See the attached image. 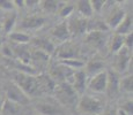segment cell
Wrapping results in <instances>:
<instances>
[{
    "instance_id": "23",
    "label": "cell",
    "mask_w": 133,
    "mask_h": 115,
    "mask_svg": "<svg viewBox=\"0 0 133 115\" xmlns=\"http://www.w3.org/2000/svg\"><path fill=\"white\" fill-rule=\"evenodd\" d=\"M15 23H16V14L15 13H9L1 23V30L6 34H11L13 28L15 27Z\"/></svg>"
},
{
    "instance_id": "38",
    "label": "cell",
    "mask_w": 133,
    "mask_h": 115,
    "mask_svg": "<svg viewBox=\"0 0 133 115\" xmlns=\"http://www.w3.org/2000/svg\"><path fill=\"white\" fill-rule=\"evenodd\" d=\"M0 32H1V23H0Z\"/></svg>"
},
{
    "instance_id": "8",
    "label": "cell",
    "mask_w": 133,
    "mask_h": 115,
    "mask_svg": "<svg viewBox=\"0 0 133 115\" xmlns=\"http://www.w3.org/2000/svg\"><path fill=\"white\" fill-rule=\"evenodd\" d=\"M6 99L19 105H25L28 103V97L23 93V91L15 83L8 84L6 86Z\"/></svg>"
},
{
    "instance_id": "36",
    "label": "cell",
    "mask_w": 133,
    "mask_h": 115,
    "mask_svg": "<svg viewBox=\"0 0 133 115\" xmlns=\"http://www.w3.org/2000/svg\"><path fill=\"white\" fill-rule=\"evenodd\" d=\"M4 45V38L1 37V36H0V48H1V46Z\"/></svg>"
},
{
    "instance_id": "15",
    "label": "cell",
    "mask_w": 133,
    "mask_h": 115,
    "mask_svg": "<svg viewBox=\"0 0 133 115\" xmlns=\"http://www.w3.org/2000/svg\"><path fill=\"white\" fill-rule=\"evenodd\" d=\"M104 42H105V37H104L103 32H95V31L87 32L86 43L88 45H90L91 47H95V48L101 47L104 44Z\"/></svg>"
},
{
    "instance_id": "18",
    "label": "cell",
    "mask_w": 133,
    "mask_h": 115,
    "mask_svg": "<svg viewBox=\"0 0 133 115\" xmlns=\"http://www.w3.org/2000/svg\"><path fill=\"white\" fill-rule=\"evenodd\" d=\"M104 69V63L102 62L99 59H91L88 63L86 65V75H96V74L103 71Z\"/></svg>"
},
{
    "instance_id": "6",
    "label": "cell",
    "mask_w": 133,
    "mask_h": 115,
    "mask_svg": "<svg viewBox=\"0 0 133 115\" xmlns=\"http://www.w3.org/2000/svg\"><path fill=\"white\" fill-rule=\"evenodd\" d=\"M35 108H36L37 113L41 115H64L63 107L60 105L52 103V101H48V100H42L38 101L35 105Z\"/></svg>"
},
{
    "instance_id": "34",
    "label": "cell",
    "mask_w": 133,
    "mask_h": 115,
    "mask_svg": "<svg viewBox=\"0 0 133 115\" xmlns=\"http://www.w3.org/2000/svg\"><path fill=\"white\" fill-rule=\"evenodd\" d=\"M24 4L27 5L28 7H32V6H35V4L36 5L39 4V1H24Z\"/></svg>"
},
{
    "instance_id": "17",
    "label": "cell",
    "mask_w": 133,
    "mask_h": 115,
    "mask_svg": "<svg viewBox=\"0 0 133 115\" xmlns=\"http://www.w3.org/2000/svg\"><path fill=\"white\" fill-rule=\"evenodd\" d=\"M37 83H38V90L39 91H46V92H52L56 88L55 81L46 75H42L37 77Z\"/></svg>"
},
{
    "instance_id": "22",
    "label": "cell",
    "mask_w": 133,
    "mask_h": 115,
    "mask_svg": "<svg viewBox=\"0 0 133 115\" xmlns=\"http://www.w3.org/2000/svg\"><path fill=\"white\" fill-rule=\"evenodd\" d=\"M58 57L61 60H67V59H75L78 57V50L76 47H74L72 45H64L63 47L59 50Z\"/></svg>"
},
{
    "instance_id": "9",
    "label": "cell",
    "mask_w": 133,
    "mask_h": 115,
    "mask_svg": "<svg viewBox=\"0 0 133 115\" xmlns=\"http://www.w3.org/2000/svg\"><path fill=\"white\" fill-rule=\"evenodd\" d=\"M87 23L88 20L83 19L81 16H76V17H72L70 21L67 22V28H68V32L70 36H78L83 35L87 32Z\"/></svg>"
},
{
    "instance_id": "5",
    "label": "cell",
    "mask_w": 133,
    "mask_h": 115,
    "mask_svg": "<svg viewBox=\"0 0 133 115\" xmlns=\"http://www.w3.org/2000/svg\"><path fill=\"white\" fill-rule=\"evenodd\" d=\"M107 80H108V74L105 70L91 76V78L88 82L89 90L94 93H104L107 90Z\"/></svg>"
},
{
    "instance_id": "3",
    "label": "cell",
    "mask_w": 133,
    "mask_h": 115,
    "mask_svg": "<svg viewBox=\"0 0 133 115\" xmlns=\"http://www.w3.org/2000/svg\"><path fill=\"white\" fill-rule=\"evenodd\" d=\"M14 82L25 96H32L37 93L38 91V83L37 77L29 75L28 73H17L14 75Z\"/></svg>"
},
{
    "instance_id": "11",
    "label": "cell",
    "mask_w": 133,
    "mask_h": 115,
    "mask_svg": "<svg viewBox=\"0 0 133 115\" xmlns=\"http://www.w3.org/2000/svg\"><path fill=\"white\" fill-rule=\"evenodd\" d=\"M108 74V80H107V90L105 92L109 94L110 97L116 96L117 93H119V76L116 71L109 70L107 71Z\"/></svg>"
},
{
    "instance_id": "24",
    "label": "cell",
    "mask_w": 133,
    "mask_h": 115,
    "mask_svg": "<svg viewBox=\"0 0 133 115\" xmlns=\"http://www.w3.org/2000/svg\"><path fill=\"white\" fill-rule=\"evenodd\" d=\"M35 45L38 47V51H42L45 54L48 53H52L55 51V45L52 44V42L48 39H44V38H37L35 39Z\"/></svg>"
},
{
    "instance_id": "19",
    "label": "cell",
    "mask_w": 133,
    "mask_h": 115,
    "mask_svg": "<svg viewBox=\"0 0 133 115\" xmlns=\"http://www.w3.org/2000/svg\"><path fill=\"white\" fill-rule=\"evenodd\" d=\"M108 25L105 24V22L102 21V20H88V23H87V32H105L108 30Z\"/></svg>"
},
{
    "instance_id": "2",
    "label": "cell",
    "mask_w": 133,
    "mask_h": 115,
    "mask_svg": "<svg viewBox=\"0 0 133 115\" xmlns=\"http://www.w3.org/2000/svg\"><path fill=\"white\" fill-rule=\"evenodd\" d=\"M56 99L58 103L63 106L67 107H75L79 100V94L74 91V89L71 86V84L66 82H60L55 88Z\"/></svg>"
},
{
    "instance_id": "4",
    "label": "cell",
    "mask_w": 133,
    "mask_h": 115,
    "mask_svg": "<svg viewBox=\"0 0 133 115\" xmlns=\"http://www.w3.org/2000/svg\"><path fill=\"white\" fill-rule=\"evenodd\" d=\"M132 63V57L131 52L127 48L123 47L116 53V58H115V63H114V71L118 73H123L125 69H127L130 65Z\"/></svg>"
},
{
    "instance_id": "13",
    "label": "cell",
    "mask_w": 133,
    "mask_h": 115,
    "mask_svg": "<svg viewBox=\"0 0 133 115\" xmlns=\"http://www.w3.org/2000/svg\"><path fill=\"white\" fill-rule=\"evenodd\" d=\"M22 114H23L22 105L15 104L5 98L4 104H2L1 108H0V115H22Z\"/></svg>"
},
{
    "instance_id": "1",
    "label": "cell",
    "mask_w": 133,
    "mask_h": 115,
    "mask_svg": "<svg viewBox=\"0 0 133 115\" xmlns=\"http://www.w3.org/2000/svg\"><path fill=\"white\" fill-rule=\"evenodd\" d=\"M76 108L81 114L99 115L103 113L104 101L97 97L90 96V94H83L81 98H79Z\"/></svg>"
},
{
    "instance_id": "30",
    "label": "cell",
    "mask_w": 133,
    "mask_h": 115,
    "mask_svg": "<svg viewBox=\"0 0 133 115\" xmlns=\"http://www.w3.org/2000/svg\"><path fill=\"white\" fill-rule=\"evenodd\" d=\"M104 4H105V1H104V0H93V1H90L93 12L99 13L102 9L104 8Z\"/></svg>"
},
{
    "instance_id": "20",
    "label": "cell",
    "mask_w": 133,
    "mask_h": 115,
    "mask_svg": "<svg viewBox=\"0 0 133 115\" xmlns=\"http://www.w3.org/2000/svg\"><path fill=\"white\" fill-rule=\"evenodd\" d=\"M76 11H78V13L83 19L90 17L94 13L89 0H80V1L76 2Z\"/></svg>"
},
{
    "instance_id": "16",
    "label": "cell",
    "mask_w": 133,
    "mask_h": 115,
    "mask_svg": "<svg viewBox=\"0 0 133 115\" xmlns=\"http://www.w3.org/2000/svg\"><path fill=\"white\" fill-rule=\"evenodd\" d=\"M116 32L115 34L125 36L127 34H131L132 32V16L129 14L125 15V17L123 19V21L118 24V27L116 28Z\"/></svg>"
},
{
    "instance_id": "27",
    "label": "cell",
    "mask_w": 133,
    "mask_h": 115,
    "mask_svg": "<svg viewBox=\"0 0 133 115\" xmlns=\"http://www.w3.org/2000/svg\"><path fill=\"white\" fill-rule=\"evenodd\" d=\"M60 63L64 66H66L67 68L72 69V70H75V69H80L85 66V63L81 62L78 59H67V60H60Z\"/></svg>"
},
{
    "instance_id": "37",
    "label": "cell",
    "mask_w": 133,
    "mask_h": 115,
    "mask_svg": "<svg viewBox=\"0 0 133 115\" xmlns=\"http://www.w3.org/2000/svg\"><path fill=\"white\" fill-rule=\"evenodd\" d=\"M102 115H116V114H114L112 112H107V113H104V114H102Z\"/></svg>"
},
{
    "instance_id": "29",
    "label": "cell",
    "mask_w": 133,
    "mask_h": 115,
    "mask_svg": "<svg viewBox=\"0 0 133 115\" xmlns=\"http://www.w3.org/2000/svg\"><path fill=\"white\" fill-rule=\"evenodd\" d=\"M74 11V6L72 5H63L59 7V15L61 17H66L68 15H71Z\"/></svg>"
},
{
    "instance_id": "21",
    "label": "cell",
    "mask_w": 133,
    "mask_h": 115,
    "mask_svg": "<svg viewBox=\"0 0 133 115\" xmlns=\"http://www.w3.org/2000/svg\"><path fill=\"white\" fill-rule=\"evenodd\" d=\"M108 47L112 53H117L119 50H122L124 47V36L115 34L108 42Z\"/></svg>"
},
{
    "instance_id": "33",
    "label": "cell",
    "mask_w": 133,
    "mask_h": 115,
    "mask_svg": "<svg viewBox=\"0 0 133 115\" xmlns=\"http://www.w3.org/2000/svg\"><path fill=\"white\" fill-rule=\"evenodd\" d=\"M0 52H1L4 55L8 57V58L14 57V54H13V52H12V48L9 47L8 45H2V46H1V48H0Z\"/></svg>"
},
{
    "instance_id": "32",
    "label": "cell",
    "mask_w": 133,
    "mask_h": 115,
    "mask_svg": "<svg viewBox=\"0 0 133 115\" xmlns=\"http://www.w3.org/2000/svg\"><path fill=\"white\" fill-rule=\"evenodd\" d=\"M14 2L13 1H8V0H1L0 1V8L5 9V11H12L14 8Z\"/></svg>"
},
{
    "instance_id": "31",
    "label": "cell",
    "mask_w": 133,
    "mask_h": 115,
    "mask_svg": "<svg viewBox=\"0 0 133 115\" xmlns=\"http://www.w3.org/2000/svg\"><path fill=\"white\" fill-rule=\"evenodd\" d=\"M121 111L123 113H125L126 115H132L133 114V108H132V99H130V100L125 101L124 104L122 105V108Z\"/></svg>"
},
{
    "instance_id": "35",
    "label": "cell",
    "mask_w": 133,
    "mask_h": 115,
    "mask_svg": "<svg viewBox=\"0 0 133 115\" xmlns=\"http://www.w3.org/2000/svg\"><path fill=\"white\" fill-rule=\"evenodd\" d=\"M13 2H14V4H16V5H15V6H17V7H23L24 6V1H19V0H17V1H13Z\"/></svg>"
},
{
    "instance_id": "28",
    "label": "cell",
    "mask_w": 133,
    "mask_h": 115,
    "mask_svg": "<svg viewBox=\"0 0 133 115\" xmlns=\"http://www.w3.org/2000/svg\"><path fill=\"white\" fill-rule=\"evenodd\" d=\"M39 4L45 12H56L60 7L59 2L55 0H44V1H39Z\"/></svg>"
},
{
    "instance_id": "10",
    "label": "cell",
    "mask_w": 133,
    "mask_h": 115,
    "mask_svg": "<svg viewBox=\"0 0 133 115\" xmlns=\"http://www.w3.org/2000/svg\"><path fill=\"white\" fill-rule=\"evenodd\" d=\"M125 15H126V13L124 12V9L122 8L121 6H118V5H116V6H114L111 9H110L108 16H107L105 19V24L108 25V28H112V29H116L117 27H118V24L123 21V19L125 17Z\"/></svg>"
},
{
    "instance_id": "7",
    "label": "cell",
    "mask_w": 133,
    "mask_h": 115,
    "mask_svg": "<svg viewBox=\"0 0 133 115\" xmlns=\"http://www.w3.org/2000/svg\"><path fill=\"white\" fill-rule=\"evenodd\" d=\"M66 83L71 84V86L74 89V91L78 94H83L87 88V75L85 70H80V69L75 70L73 73L72 77Z\"/></svg>"
},
{
    "instance_id": "12",
    "label": "cell",
    "mask_w": 133,
    "mask_h": 115,
    "mask_svg": "<svg viewBox=\"0 0 133 115\" xmlns=\"http://www.w3.org/2000/svg\"><path fill=\"white\" fill-rule=\"evenodd\" d=\"M45 23V17L43 16H36V15H32V16H28L25 19L22 20L20 28L24 30H35L38 28L43 27Z\"/></svg>"
},
{
    "instance_id": "25",
    "label": "cell",
    "mask_w": 133,
    "mask_h": 115,
    "mask_svg": "<svg viewBox=\"0 0 133 115\" xmlns=\"http://www.w3.org/2000/svg\"><path fill=\"white\" fill-rule=\"evenodd\" d=\"M132 86H133V78L132 75H129L126 77H123L119 80V91H124L127 93L132 92Z\"/></svg>"
},
{
    "instance_id": "26",
    "label": "cell",
    "mask_w": 133,
    "mask_h": 115,
    "mask_svg": "<svg viewBox=\"0 0 133 115\" xmlns=\"http://www.w3.org/2000/svg\"><path fill=\"white\" fill-rule=\"evenodd\" d=\"M9 38L13 40L14 43H17V44H25L30 40L29 35L24 34V32H20V31H14L9 34Z\"/></svg>"
},
{
    "instance_id": "14",
    "label": "cell",
    "mask_w": 133,
    "mask_h": 115,
    "mask_svg": "<svg viewBox=\"0 0 133 115\" xmlns=\"http://www.w3.org/2000/svg\"><path fill=\"white\" fill-rule=\"evenodd\" d=\"M51 35H52L56 39L60 40V42H66V40L71 37L70 32H68L67 22H61L60 24L56 25L52 29V31H51Z\"/></svg>"
}]
</instances>
